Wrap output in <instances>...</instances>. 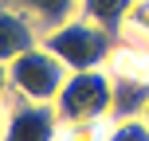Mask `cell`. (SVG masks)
I'll use <instances>...</instances> for the list:
<instances>
[{
	"label": "cell",
	"mask_w": 149,
	"mask_h": 141,
	"mask_svg": "<svg viewBox=\"0 0 149 141\" xmlns=\"http://www.w3.org/2000/svg\"><path fill=\"white\" fill-rule=\"evenodd\" d=\"M102 141H149V122L145 118H110Z\"/></svg>",
	"instance_id": "9c48e42d"
},
{
	"label": "cell",
	"mask_w": 149,
	"mask_h": 141,
	"mask_svg": "<svg viewBox=\"0 0 149 141\" xmlns=\"http://www.w3.org/2000/svg\"><path fill=\"white\" fill-rule=\"evenodd\" d=\"M114 106V74L110 67L94 71H71L55 98L59 122H106Z\"/></svg>",
	"instance_id": "3957f363"
},
{
	"label": "cell",
	"mask_w": 149,
	"mask_h": 141,
	"mask_svg": "<svg viewBox=\"0 0 149 141\" xmlns=\"http://www.w3.org/2000/svg\"><path fill=\"white\" fill-rule=\"evenodd\" d=\"M43 43L67 63L71 71H94V67H110L118 35L102 24L86 20V16H71L59 28L43 31Z\"/></svg>",
	"instance_id": "6da1fadb"
},
{
	"label": "cell",
	"mask_w": 149,
	"mask_h": 141,
	"mask_svg": "<svg viewBox=\"0 0 149 141\" xmlns=\"http://www.w3.org/2000/svg\"><path fill=\"white\" fill-rule=\"evenodd\" d=\"M39 39H43V31L36 28V20L16 0H0V67H8L16 55L36 47Z\"/></svg>",
	"instance_id": "5b68a950"
},
{
	"label": "cell",
	"mask_w": 149,
	"mask_h": 141,
	"mask_svg": "<svg viewBox=\"0 0 149 141\" xmlns=\"http://www.w3.org/2000/svg\"><path fill=\"white\" fill-rule=\"evenodd\" d=\"M141 118H145V122H149V102H145V114H141Z\"/></svg>",
	"instance_id": "7c38bea8"
},
{
	"label": "cell",
	"mask_w": 149,
	"mask_h": 141,
	"mask_svg": "<svg viewBox=\"0 0 149 141\" xmlns=\"http://www.w3.org/2000/svg\"><path fill=\"white\" fill-rule=\"evenodd\" d=\"M134 4H137V0H82L79 16H86V20L110 28L114 35L122 39V28H126V16H130V8H134Z\"/></svg>",
	"instance_id": "ba28073f"
},
{
	"label": "cell",
	"mask_w": 149,
	"mask_h": 141,
	"mask_svg": "<svg viewBox=\"0 0 149 141\" xmlns=\"http://www.w3.org/2000/svg\"><path fill=\"white\" fill-rule=\"evenodd\" d=\"M59 114L55 106L28 102V98L12 94L8 86V106H4V129L0 141H59Z\"/></svg>",
	"instance_id": "277c9868"
},
{
	"label": "cell",
	"mask_w": 149,
	"mask_h": 141,
	"mask_svg": "<svg viewBox=\"0 0 149 141\" xmlns=\"http://www.w3.org/2000/svg\"><path fill=\"white\" fill-rule=\"evenodd\" d=\"M4 106H8V71L0 67V129H4Z\"/></svg>",
	"instance_id": "8fae6325"
},
{
	"label": "cell",
	"mask_w": 149,
	"mask_h": 141,
	"mask_svg": "<svg viewBox=\"0 0 149 141\" xmlns=\"http://www.w3.org/2000/svg\"><path fill=\"white\" fill-rule=\"evenodd\" d=\"M126 43H145L149 47V0H137L126 16V28H122Z\"/></svg>",
	"instance_id": "30bf717a"
},
{
	"label": "cell",
	"mask_w": 149,
	"mask_h": 141,
	"mask_svg": "<svg viewBox=\"0 0 149 141\" xmlns=\"http://www.w3.org/2000/svg\"><path fill=\"white\" fill-rule=\"evenodd\" d=\"M145 102H149V82L130 78V74H114V106H110V118H141Z\"/></svg>",
	"instance_id": "8992f818"
},
{
	"label": "cell",
	"mask_w": 149,
	"mask_h": 141,
	"mask_svg": "<svg viewBox=\"0 0 149 141\" xmlns=\"http://www.w3.org/2000/svg\"><path fill=\"white\" fill-rule=\"evenodd\" d=\"M16 4H20L24 12L36 20V28H39V31H51V28H59L63 20L79 16L82 0H16Z\"/></svg>",
	"instance_id": "52a82bcc"
},
{
	"label": "cell",
	"mask_w": 149,
	"mask_h": 141,
	"mask_svg": "<svg viewBox=\"0 0 149 141\" xmlns=\"http://www.w3.org/2000/svg\"><path fill=\"white\" fill-rule=\"evenodd\" d=\"M4 71H8L12 94L28 98V102H43V106H55V98H59L63 82H67V74H71V67L43 43V39H39L36 47H28L24 55H16Z\"/></svg>",
	"instance_id": "7a4b0ae2"
}]
</instances>
